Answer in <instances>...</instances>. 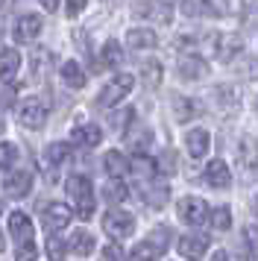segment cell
Masks as SVG:
<instances>
[{
    "label": "cell",
    "instance_id": "6da1fadb",
    "mask_svg": "<svg viewBox=\"0 0 258 261\" xmlns=\"http://www.w3.org/2000/svg\"><path fill=\"white\" fill-rule=\"evenodd\" d=\"M65 188H68L70 200H73V205H76V217H80V220H91V214H94L91 179L82 176V173H73V176H68Z\"/></svg>",
    "mask_w": 258,
    "mask_h": 261
},
{
    "label": "cell",
    "instance_id": "7a4b0ae2",
    "mask_svg": "<svg viewBox=\"0 0 258 261\" xmlns=\"http://www.w3.org/2000/svg\"><path fill=\"white\" fill-rule=\"evenodd\" d=\"M18 120L27 129H41L47 123V106L41 97H23L18 103Z\"/></svg>",
    "mask_w": 258,
    "mask_h": 261
},
{
    "label": "cell",
    "instance_id": "3957f363",
    "mask_svg": "<svg viewBox=\"0 0 258 261\" xmlns=\"http://www.w3.org/2000/svg\"><path fill=\"white\" fill-rule=\"evenodd\" d=\"M132 85H135V76L132 73H117L115 80L106 83V88L97 94V106H115V103H120L132 91Z\"/></svg>",
    "mask_w": 258,
    "mask_h": 261
},
{
    "label": "cell",
    "instance_id": "277c9868",
    "mask_svg": "<svg viewBox=\"0 0 258 261\" xmlns=\"http://www.w3.org/2000/svg\"><path fill=\"white\" fill-rule=\"evenodd\" d=\"M132 12L138 15L141 21H152V24H162V27L173 21V9L164 0H138Z\"/></svg>",
    "mask_w": 258,
    "mask_h": 261
},
{
    "label": "cell",
    "instance_id": "5b68a950",
    "mask_svg": "<svg viewBox=\"0 0 258 261\" xmlns=\"http://www.w3.org/2000/svg\"><path fill=\"white\" fill-rule=\"evenodd\" d=\"M132 229H135V220H132V214L126 212H117V208H112V212H106L103 217V232L109 238H115V241H120V238L132 235Z\"/></svg>",
    "mask_w": 258,
    "mask_h": 261
},
{
    "label": "cell",
    "instance_id": "8992f818",
    "mask_svg": "<svg viewBox=\"0 0 258 261\" xmlns=\"http://www.w3.org/2000/svg\"><path fill=\"white\" fill-rule=\"evenodd\" d=\"M41 30H44V21L38 15H21L15 21V27H12V38L18 44H30V41H35V38L41 36Z\"/></svg>",
    "mask_w": 258,
    "mask_h": 261
},
{
    "label": "cell",
    "instance_id": "52a82bcc",
    "mask_svg": "<svg viewBox=\"0 0 258 261\" xmlns=\"http://www.w3.org/2000/svg\"><path fill=\"white\" fill-rule=\"evenodd\" d=\"M30 188H33V173H30V170H12L9 176L3 179V194L12 197V200L27 197Z\"/></svg>",
    "mask_w": 258,
    "mask_h": 261
},
{
    "label": "cell",
    "instance_id": "ba28073f",
    "mask_svg": "<svg viewBox=\"0 0 258 261\" xmlns=\"http://www.w3.org/2000/svg\"><path fill=\"white\" fill-rule=\"evenodd\" d=\"M179 217L188 226H199L209 217V205L199 200V197H185V200L179 202Z\"/></svg>",
    "mask_w": 258,
    "mask_h": 261
},
{
    "label": "cell",
    "instance_id": "9c48e42d",
    "mask_svg": "<svg viewBox=\"0 0 258 261\" xmlns=\"http://www.w3.org/2000/svg\"><path fill=\"white\" fill-rule=\"evenodd\" d=\"M73 220V212H70L65 202H50L44 208V226L50 232H62V229H68V223Z\"/></svg>",
    "mask_w": 258,
    "mask_h": 261
},
{
    "label": "cell",
    "instance_id": "30bf717a",
    "mask_svg": "<svg viewBox=\"0 0 258 261\" xmlns=\"http://www.w3.org/2000/svg\"><path fill=\"white\" fill-rule=\"evenodd\" d=\"M9 232H12V238L18 241V247H21V244H33V220L23 212L9 214Z\"/></svg>",
    "mask_w": 258,
    "mask_h": 261
},
{
    "label": "cell",
    "instance_id": "8fae6325",
    "mask_svg": "<svg viewBox=\"0 0 258 261\" xmlns=\"http://www.w3.org/2000/svg\"><path fill=\"white\" fill-rule=\"evenodd\" d=\"M209 73V62L202 59V56H194V53H188L179 59V76L182 80H202Z\"/></svg>",
    "mask_w": 258,
    "mask_h": 261
},
{
    "label": "cell",
    "instance_id": "7c38bea8",
    "mask_svg": "<svg viewBox=\"0 0 258 261\" xmlns=\"http://www.w3.org/2000/svg\"><path fill=\"white\" fill-rule=\"evenodd\" d=\"M176 247H179V252H182L185 258L197 261V258L205 255V249H209V238H202V235H182Z\"/></svg>",
    "mask_w": 258,
    "mask_h": 261
},
{
    "label": "cell",
    "instance_id": "4fadbf2b",
    "mask_svg": "<svg viewBox=\"0 0 258 261\" xmlns=\"http://www.w3.org/2000/svg\"><path fill=\"white\" fill-rule=\"evenodd\" d=\"M238 162L244 170H258V141L252 135H244L238 141Z\"/></svg>",
    "mask_w": 258,
    "mask_h": 261
},
{
    "label": "cell",
    "instance_id": "5bb4252c",
    "mask_svg": "<svg viewBox=\"0 0 258 261\" xmlns=\"http://www.w3.org/2000/svg\"><path fill=\"white\" fill-rule=\"evenodd\" d=\"M205 182H209L211 188H229V185H232V170L226 167V162L214 159V162H209V167H205Z\"/></svg>",
    "mask_w": 258,
    "mask_h": 261
},
{
    "label": "cell",
    "instance_id": "9a60e30c",
    "mask_svg": "<svg viewBox=\"0 0 258 261\" xmlns=\"http://www.w3.org/2000/svg\"><path fill=\"white\" fill-rule=\"evenodd\" d=\"M18 71H21V53L18 50H0V80L3 83H12L15 76H18Z\"/></svg>",
    "mask_w": 258,
    "mask_h": 261
},
{
    "label": "cell",
    "instance_id": "2e32d148",
    "mask_svg": "<svg viewBox=\"0 0 258 261\" xmlns=\"http://www.w3.org/2000/svg\"><path fill=\"white\" fill-rule=\"evenodd\" d=\"M209 144H211V138L205 129H191L185 135V147H188L191 159H202V155L209 153Z\"/></svg>",
    "mask_w": 258,
    "mask_h": 261
},
{
    "label": "cell",
    "instance_id": "e0dca14e",
    "mask_svg": "<svg viewBox=\"0 0 258 261\" xmlns=\"http://www.w3.org/2000/svg\"><path fill=\"white\" fill-rule=\"evenodd\" d=\"M241 50H244L241 36H238V33H226V36H220V41H217V59L220 62H232Z\"/></svg>",
    "mask_w": 258,
    "mask_h": 261
},
{
    "label": "cell",
    "instance_id": "ac0fdd59",
    "mask_svg": "<svg viewBox=\"0 0 258 261\" xmlns=\"http://www.w3.org/2000/svg\"><path fill=\"white\" fill-rule=\"evenodd\" d=\"M70 138H73L76 144H82V147H97L100 138H103V132H100L97 123H80V126H73Z\"/></svg>",
    "mask_w": 258,
    "mask_h": 261
},
{
    "label": "cell",
    "instance_id": "d6986e66",
    "mask_svg": "<svg viewBox=\"0 0 258 261\" xmlns=\"http://www.w3.org/2000/svg\"><path fill=\"white\" fill-rule=\"evenodd\" d=\"M126 44L135 50H150L159 44V36L152 33V30H144V27H138V30H129L126 33Z\"/></svg>",
    "mask_w": 258,
    "mask_h": 261
},
{
    "label": "cell",
    "instance_id": "ffe728a7",
    "mask_svg": "<svg viewBox=\"0 0 258 261\" xmlns=\"http://www.w3.org/2000/svg\"><path fill=\"white\" fill-rule=\"evenodd\" d=\"M199 112L202 109H199L197 100H191V97H173V115L179 120H194Z\"/></svg>",
    "mask_w": 258,
    "mask_h": 261
},
{
    "label": "cell",
    "instance_id": "44dd1931",
    "mask_svg": "<svg viewBox=\"0 0 258 261\" xmlns=\"http://www.w3.org/2000/svg\"><path fill=\"white\" fill-rule=\"evenodd\" d=\"M103 167H106V173H109V176L120 179V176H123V173L129 170V162H126V155H123V153H117V150H112V153H106Z\"/></svg>",
    "mask_w": 258,
    "mask_h": 261
},
{
    "label": "cell",
    "instance_id": "7402d4cb",
    "mask_svg": "<svg viewBox=\"0 0 258 261\" xmlns=\"http://www.w3.org/2000/svg\"><path fill=\"white\" fill-rule=\"evenodd\" d=\"M70 249H73L76 255H82V258L91 255L94 252V235H88L85 229H76V232L70 235Z\"/></svg>",
    "mask_w": 258,
    "mask_h": 261
},
{
    "label": "cell",
    "instance_id": "603a6c76",
    "mask_svg": "<svg viewBox=\"0 0 258 261\" xmlns=\"http://www.w3.org/2000/svg\"><path fill=\"white\" fill-rule=\"evenodd\" d=\"M120 62H123L120 44H117V41H106L103 50H100V65H103V68H117Z\"/></svg>",
    "mask_w": 258,
    "mask_h": 261
},
{
    "label": "cell",
    "instance_id": "cb8c5ba5",
    "mask_svg": "<svg viewBox=\"0 0 258 261\" xmlns=\"http://www.w3.org/2000/svg\"><path fill=\"white\" fill-rule=\"evenodd\" d=\"M62 80L68 88H82L85 85V71H82L76 62H65L62 65Z\"/></svg>",
    "mask_w": 258,
    "mask_h": 261
},
{
    "label": "cell",
    "instance_id": "d4e9b609",
    "mask_svg": "<svg viewBox=\"0 0 258 261\" xmlns=\"http://www.w3.org/2000/svg\"><path fill=\"white\" fill-rule=\"evenodd\" d=\"M159 255H162V249L156 247L152 241H138L129 261H159Z\"/></svg>",
    "mask_w": 258,
    "mask_h": 261
},
{
    "label": "cell",
    "instance_id": "484cf974",
    "mask_svg": "<svg viewBox=\"0 0 258 261\" xmlns=\"http://www.w3.org/2000/svg\"><path fill=\"white\" fill-rule=\"evenodd\" d=\"M167 197H170V188L156 182V185H150V188H147V194H144V202H147V205H152V208H162L164 202H167Z\"/></svg>",
    "mask_w": 258,
    "mask_h": 261
},
{
    "label": "cell",
    "instance_id": "4316f807",
    "mask_svg": "<svg viewBox=\"0 0 258 261\" xmlns=\"http://www.w3.org/2000/svg\"><path fill=\"white\" fill-rule=\"evenodd\" d=\"M141 76H144V83L150 85V88H159L162 85V62H156V59L144 62L141 65Z\"/></svg>",
    "mask_w": 258,
    "mask_h": 261
},
{
    "label": "cell",
    "instance_id": "83f0119b",
    "mask_svg": "<svg viewBox=\"0 0 258 261\" xmlns=\"http://www.w3.org/2000/svg\"><path fill=\"white\" fill-rule=\"evenodd\" d=\"M68 155H70V147L68 144H62V141H56V144H50L44 150V162L47 165H62V162H68Z\"/></svg>",
    "mask_w": 258,
    "mask_h": 261
},
{
    "label": "cell",
    "instance_id": "f1b7e54d",
    "mask_svg": "<svg viewBox=\"0 0 258 261\" xmlns=\"http://www.w3.org/2000/svg\"><path fill=\"white\" fill-rule=\"evenodd\" d=\"M126 185H123V182H120V179H112V182H106L103 185V197H106V202H112V205H115V202H123L126 200Z\"/></svg>",
    "mask_w": 258,
    "mask_h": 261
},
{
    "label": "cell",
    "instance_id": "f546056e",
    "mask_svg": "<svg viewBox=\"0 0 258 261\" xmlns=\"http://www.w3.org/2000/svg\"><path fill=\"white\" fill-rule=\"evenodd\" d=\"M209 223L217 229V232H226L229 226H232V212L226 208V205H220V208H214L211 212V217H209Z\"/></svg>",
    "mask_w": 258,
    "mask_h": 261
},
{
    "label": "cell",
    "instance_id": "4dcf8cb0",
    "mask_svg": "<svg viewBox=\"0 0 258 261\" xmlns=\"http://www.w3.org/2000/svg\"><path fill=\"white\" fill-rule=\"evenodd\" d=\"M132 167H135V173H138V176H144V179H150L152 173L159 170V165H156L152 159H147L144 153H138V155H135V162H132Z\"/></svg>",
    "mask_w": 258,
    "mask_h": 261
},
{
    "label": "cell",
    "instance_id": "1f68e13d",
    "mask_svg": "<svg viewBox=\"0 0 258 261\" xmlns=\"http://www.w3.org/2000/svg\"><path fill=\"white\" fill-rule=\"evenodd\" d=\"M214 97H220V106L223 109H235V106H238V91L229 88V85H217V88H214Z\"/></svg>",
    "mask_w": 258,
    "mask_h": 261
},
{
    "label": "cell",
    "instance_id": "d6a6232c",
    "mask_svg": "<svg viewBox=\"0 0 258 261\" xmlns=\"http://www.w3.org/2000/svg\"><path fill=\"white\" fill-rule=\"evenodd\" d=\"M65 252H68V241H62V238H50L47 241V255H50V261H65Z\"/></svg>",
    "mask_w": 258,
    "mask_h": 261
},
{
    "label": "cell",
    "instance_id": "836d02e7",
    "mask_svg": "<svg viewBox=\"0 0 258 261\" xmlns=\"http://www.w3.org/2000/svg\"><path fill=\"white\" fill-rule=\"evenodd\" d=\"M147 241H152V244H156V247L164 252V249H167V244H170V229H167V226H156Z\"/></svg>",
    "mask_w": 258,
    "mask_h": 261
},
{
    "label": "cell",
    "instance_id": "e575fe53",
    "mask_svg": "<svg viewBox=\"0 0 258 261\" xmlns=\"http://www.w3.org/2000/svg\"><path fill=\"white\" fill-rule=\"evenodd\" d=\"M132 118H135V112H132V109L115 112V115H112V129H117L120 135H123V132H126V126H129V120H132Z\"/></svg>",
    "mask_w": 258,
    "mask_h": 261
},
{
    "label": "cell",
    "instance_id": "d590c367",
    "mask_svg": "<svg viewBox=\"0 0 258 261\" xmlns=\"http://www.w3.org/2000/svg\"><path fill=\"white\" fill-rule=\"evenodd\" d=\"M15 159H18V147H15V144H0V170L12 167Z\"/></svg>",
    "mask_w": 258,
    "mask_h": 261
},
{
    "label": "cell",
    "instance_id": "8d00e7d4",
    "mask_svg": "<svg viewBox=\"0 0 258 261\" xmlns=\"http://www.w3.org/2000/svg\"><path fill=\"white\" fill-rule=\"evenodd\" d=\"M182 12L191 15V18H197V15H202V12L211 15V9H209L205 0H182Z\"/></svg>",
    "mask_w": 258,
    "mask_h": 261
},
{
    "label": "cell",
    "instance_id": "74e56055",
    "mask_svg": "<svg viewBox=\"0 0 258 261\" xmlns=\"http://www.w3.org/2000/svg\"><path fill=\"white\" fill-rule=\"evenodd\" d=\"M244 24L246 27H258V0H246V6H244Z\"/></svg>",
    "mask_w": 258,
    "mask_h": 261
},
{
    "label": "cell",
    "instance_id": "f35d334b",
    "mask_svg": "<svg viewBox=\"0 0 258 261\" xmlns=\"http://www.w3.org/2000/svg\"><path fill=\"white\" fill-rule=\"evenodd\" d=\"M211 15H229L235 9V0H205Z\"/></svg>",
    "mask_w": 258,
    "mask_h": 261
},
{
    "label": "cell",
    "instance_id": "ab89813d",
    "mask_svg": "<svg viewBox=\"0 0 258 261\" xmlns=\"http://www.w3.org/2000/svg\"><path fill=\"white\" fill-rule=\"evenodd\" d=\"M35 255H38L35 244H21L18 252H15V261H35Z\"/></svg>",
    "mask_w": 258,
    "mask_h": 261
},
{
    "label": "cell",
    "instance_id": "60d3db41",
    "mask_svg": "<svg viewBox=\"0 0 258 261\" xmlns=\"http://www.w3.org/2000/svg\"><path fill=\"white\" fill-rule=\"evenodd\" d=\"M103 261H123V249L117 247V244H109L103 249Z\"/></svg>",
    "mask_w": 258,
    "mask_h": 261
},
{
    "label": "cell",
    "instance_id": "b9f144b4",
    "mask_svg": "<svg viewBox=\"0 0 258 261\" xmlns=\"http://www.w3.org/2000/svg\"><path fill=\"white\" fill-rule=\"evenodd\" d=\"M244 235H246V244H249V247L258 252V226H246Z\"/></svg>",
    "mask_w": 258,
    "mask_h": 261
},
{
    "label": "cell",
    "instance_id": "7bdbcfd3",
    "mask_svg": "<svg viewBox=\"0 0 258 261\" xmlns=\"http://www.w3.org/2000/svg\"><path fill=\"white\" fill-rule=\"evenodd\" d=\"M85 3H88V0H68V12L70 15H80L82 9H85Z\"/></svg>",
    "mask_w": 258,
    "mask_h": 261
},
{
    "label": "cell",
    "instance_id": "ee69618b",
    "mask_svg": "<svg viewBox=\"0 0 258 261\" xmlns=\"http://www.w3.org/2000/svg\"><path fill=\"white\" fill-rule=\"evenodd\" d=\"M41 3H44L47 12H56V9H59V0H41Z\"/></svg>",
    "mask_w": 258,
    "mask_h": 261
},
{
    "label": "cell",
    "instance_id": "f6af8a7d",
    "mask_svg": "<svg viewBox=\"0 0 258 261\" xmlns=\"http://www.w3.org/2000/svg\"><path fill=\"white\" fill-rule=\"evenodd\" d=\"M164 170H167V173L173 170V153H167V155H164Z\"/></svg>",
    "mask_w": 258,
    "mask_h": 261
},
{
    "label": "cell",
    "instance_id": "bcb514c9",
    "mask_svg": "<svg viewBox=\"0 0 258 261\" xmlns=\"http://www.w3.org/2000/svg\"><path fill=\"white\" fill-rule=\"evenodd\" d=\"M211 261H229V258H226V252H223V249H217V252L211 255Z\"/></svg>",
    "mask_w": 258,
    "mask_h": 261
},
{
    "label": "cell",
    "instance_id": "7dc6e473",
    "mask_svg": "<svg viewBox=\"0 0 258 261\" xmlns=\"http://www.w3.org/2000/svg\"><path fill=\"white\" fill-rule=\"evenodd\" d=\"M3 247H6V244H3V235H0V252H3Z\"/></svg>",
    "mask_w": 258,
    "mask_h": 261
},
{
    "label": "cell",
    "instance_id": "c3c4849f",
    "mask_svg": "<svg viewBox=\"0 0 258 261\" xmlns=\"http://www.w3.org/2000/svg\"><path fill=\"white\" fill-rule=\"evenodd\" d=\"M6 3H9V0H0V6H6Z\"/></svg>",
    "mask_w": 258,
    "mask_h": 261
},
{
    "label": "cell",
    "instance_id": "681fc988",
    "mask_svg": "<svg viewBox=\"0 0 258 261\" xmlns=\"http://www.w3.org/2000/svg\"><path fill=\"white\" fill-rule=\"evenodd\" d=\"M255 214H258V197H255Z\"/></svg>",
    "mask_w": 258,
    "mask_h": 261
},
{
    "label": "cell",
    "instance_id": "f907efd6",
    "mask_svg": "<svg viewBox=\"0 0 258 261\" xmlns=\"http://www.w3.org/2000/svg\"><path fill=\"white\" fill-rule=\"evenodd\" d=\"M0 132H3V120H0Z\"/></svg>",
    "mask_w": 258,
    "mask_h": 261
},
{
    "label": "cell",
    "instance_id": "816d5d0a",
    "mask_svg": "<svg viewBox=\"0 0 258 261\" xmlns=\"http://www.w3.org/2000/svg\"><path fill=\"white\" fill-rule=\"evenodd\" d=\"M0 212H3V208H0Z\"/></svg>",
    "mask_w": 258,
    "mask_h": 261
}]
</instances>
